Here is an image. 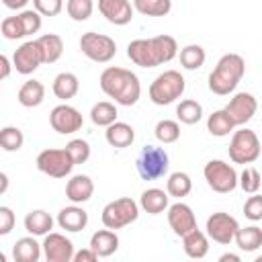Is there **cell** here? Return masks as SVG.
<instances>
[{
  "label": "cell",
  "instance_id": "1",
  "mask_svg": "<svg viewBox=\"0 0 262 262\" xmlns=\"http://www.w3.org/2000/svg\"><path fill=\"white\" fill-rule=\"evenodd\" d=\"M176 55H178V45L172 35L133 39L127 45V57L139 68H156L172 61Z\"/></svg>",
  "mask_w": 262,
  "mask_h": 262
},
{
  "label": "cell",
  "instance_id": "2",
  "mask_svg": "<svg viewBox=\"0 0 262 262\" xmlns=\"http://www.w3.org/2000/svg\"><path fill=\"white\" fill-rule=\"evenodd\" d=\"M100 88L121 106H133L141 96L139 78L131 70L119 66H111L100 74Z\"/></svg>",
  "mask_w": 262,
  "mask_h": 262
},
{
  "label": "cell",
  "instance_id": "3",
  "mask_svg": "<svg viewBox=\"0 0 262 262\" xmlns=\"http://www.w3.org/2000/svg\"><path fill=\"white\" fill-rule=\"evenodd\" d=\"M246 74V61L239 53H225L219 57L215 70L209 74V90L219 96H227L239 84Z\"/></svg>",
  "mask_w": 262,
  "mask_h": 262
},
{
  "label": "cell",
  "instance_id": "4",
  "mask_svg": "<svg viewBox=\"0 0 262 262\" xmlns=\"http://www.w3.org/2000/svg\"><path fill=\"white\" fill-rule=\"evenodd\" d=\"M184 88H186L184 76L176 70H166L160 76H156L154 82L149 84V100L158 106L172 104L184 94Z\"/></svg>",
  "mask_w": 262,
  "mask_h": 262
},
{
  "label": "cell",
  "instance_id": "5",
  "mask_svg": "<svg viewBox=\"0 0 262 262\" xmlns=\"http://www.w3.org/2000/svg\"><path fill=\"white\" fill-rule=\"evenodd\" d=\"M135 168L143 180H158V178L168 174L170 158H168L166 149H162L158 145H145L137 154Z\"/></svg>",
  "mask_w": 262,
  "mask_h": 262
},
{
  "label": "cell",
  "instance_id": "6",
  "mask_svg": "<svg viewBox=\"0 0 262 262\" xmlns=\"http://www.w3.org/2000/svg\"><path fill=\"white\" fill-rule=\"evenodd\" d=\"M139 203H135L131 196H121V199H115L111 203L104 205L102 209V225L108 227V229H121V227H127L129 223L137 221L139 217Z\"/></svg>",
  "mask_w": 262,
  "mask_h": 262
},
{
  "label": "cell",
  "instance_id": "7",
  "mask_svg": "<svg viewBox=\"0 0 262 262\" xmlns=\"http://www.w3.org/2000/svg\"><path fill=\"white\" fill-rule=\"evenodd\" d=\"M229 160L233 164H252L260 158V151H262V145H260V139L258 135L248 129V127H242L233 133L231 141H229Z\"/></svg>",
  "mask_w": 262,
  "mask_h": 262
},
{
  "label": "cell",
  "instance_id": "8",
  "mask_svg": "<svg viewBox=\"0 0 262 262\" xmlns=\"http://www.w3.org/2000/svg\"><path fill=\"white\" fill-rule=\"evenodd\" d=\"M203 176H205L209 188L219 194L231 192L239 184V176H237L235 168L223 160H209L203 168Z\"/></svg>",
  "mask_w": 262,
  "mask_h": 262
},
{
  "label": "cell",
  "instance_id": "9",
  "mask_svg": "<svg viewBox=\"0 0 262 262\" xmlns=\"http://www.w3.org/2000/svg\"><path fill=\"white\" fill-rule=\"evenodd\" d=\"M80 51L96 61V63H106L115 57L117 53V43L113 37L108 35H102V33H94V31H88L80 37Z\"/></svg>",
  "mask_w": 262,
  "mask_h": 262
},
{
  "label": "cell",
  "instance_id": "10",
  "mask_svg": "<svg viewBox=\"0 0 262 262\" xmlns=\"http://www.w3.org/2000/svg\"><path fill=\"white\" fill-rule=\"evenodd\" d=\"M35 164H37L39 172H43V174H47L51 178H66L72 172V168L76 166L74 160L70 158V154L66 151V147L63 149L47 147V149L39 151Z\"/></svg>",
  "mask_w": 262,
  "mask_h": 262
},
{
  "label": "cell",
  "instance_id": "11",
  "mask_svg": "<svg viewBox=\"0 0 262 262\" xmlns=\"http://www.w3.org/2000/svg\"><path fill=\"white\" fill-rule=\"evenodd\" d=\"M205 229H207V235H209L213 242L227 246V244H231V242L235 239V233H237V229H239V223H237V219L231 217L229 213L217 211V213L209 215Z\"/></svg>",
  "mask_w": 262,
  "mask_h": 262
},
{
  "label": "cell",
  "instance_id": "12",
  "mask_svg": "<svg viewBox=\"0 0 262 262\" xmlns=\"http://www.w3.org/2000/svg\"><path fill=\"white\" fill-rule=\"evenodd\" d=\"M49 125L53 127V131H57L61 135H70V133H76V131L82 129L84 119H82L78 108H74V106L63 102V104H57V106L51 108Z\"/></svg>",
  "mask_w": 262,
  "mask_h": 262
},
{
  "label": "cell",
  "instance_id": "13",
  "mask_svg": "<svg viewBox=\"0 0 262 262\" xmlns=\"http://www.w3.org/2000/svg\"><path fill=\"white\" fill-rule=\"evenodd\" d=\"M12 63H14V70H16L18 74H23V76L33 74L41 63H45V61H43V51H41L37 39L25 41V43L14 51Z\"/></svg>",
  "mask_w": 262,
  "mask_h": 262
},
{
  "label": "cell",
  "instance_id": "14",
  "mask_svg": "<svg viewBox=\"0 0 262 262\" xmlns=\"http://www.w3.org/2000/svg\"><path fill=\"white\" fill-rule=\"evenodd\" d=\"M43 256L47 262H70L74 260V244L63 233L49 231L43 239Z\"/></svg>",
  "mask_w": 262,
  "mask_h": 262
},
{
  "label": "cell",
  "instance_id": "15",
  "mask_svg": "<svg viewBox=\"0 0 262 262\" xmlns=\"http://www.w3.org/2000/svg\"><path fill=\"white\" fill-rule=\"evenodd\" d=\"M225 111L229 113L231 121L235 123V127L246 125L258 111V100L254 98V94L250 92H237L233 94V98L225 104Z\"/></svg>",
  "mask_w": 262,
  "mask_h": 262
},
{
  "label": "cell",
  "instance_id": "16",
  "mask_svg": "<svg viewBox=\"0 0 262 262\" xmlns=\"http://www.w3.org/2000/svg\"><path fill=\"white\" fill-rule=\"evenodd\" d=\"M168 225L178 237H182L196 227V217L186 203L178 201L168 207Z\"/></svg>",
  "mask_w": 262,
  "mask_h": 262
},
{
  "label": "cell",
  "instance_id": "17",
  "mask_svg": "<svg viewBox=\"0 0 262 262\" xmlns=\"http://www.w3.org/2000/svg\"><path fill=\"white\" fill-rule=\"evenodd\" d=\"M98 10L111 25L117 27H123L133 18V6L129 0H98Z\"/></svg>",
  "mask_w": 262,
  "mask_h": 262
},
{
  "label": "cell",
  "instance_id": "18",
  "mask_svg": "<svg viewBox=\"0 0 262 262\" xmlns=\"http://www.w3.org/2000/svg\"><path fill=\"white\" fill-rule=\"evenodd\" d=\"M92 192H94V182L86 174H74L66 184V196L76 205L90 201Z\"/></svg>",
  "mask_w": 262,
  "mask_h": 262
},
{
  "label": "cell",
  "instance_id": "19",
  "mask_svg": "<svg viewBox=\"0 0 262 262\" xmlns=\"http://www.w3.org/2000/svg\"><path fill=\"white\" fill-rule=\"evenodd\" d=\"M57 225H59L61 229H66V231H72V233L82 231V229L88 225V213H86L82 207H78V205L74 203V205H70V207H63V209L57 213Z\"/></svg>",
  "mask_w": 262,
  "mask_h": 262
},
{
  "label": "cell",
  "instance_id": "20",
  "mask_svg": "<svg viewBox=\"0 0 262 262\" xmlns=\"http://www.w3.org/2000/svg\"><path fill=\"white\" fill-rule=\"evenodd\" d=\"M90 248L98 254V258H108L119 250V235L115 229H98L90 237Z\"/></svg>",
  "mask_w": 262,
  "mask_h": 262
},
{
  "label": "cell",
  "instance_id": "21",
  "mask_svg": "<svg viewBox=\"0 0 262 262\" xmlns=\"http://www.w3.org/2000/svg\"><path fill=\"white\" fill-rule=\"evenodd\" d=\"M182 248H184V254L188 258L201 260L209 252V235L205 231H201L199 227H194L192 231H188L186 235H182Z\"/></svg>",
  "mask_w": 262,
  "mask_h": 262
},
{
  "label": "cell",
  "instance_id": "22",
  "mask_svg": "<svg viewBox=\"0 0 262 262\" xmlns=\"http://www.w3.org/2000/svg\"><path fill=\"white\" fill-rule=\"evenodd\" d=\"M104 137H106V143H108L111 147L123 149V147H129V145L135 141V131H133L131 125H127V123H123V121H115L113 125L106 127Z\"/></svg>",
  "mask_w": 262,
  "mask_h": 262
},
{
  "label": "cell",
  "instance_id": "23",
  "mask_svg": "<svg viewBox=\"0 0 262 262\" xmlns=\"http://www.w3.org/2000/svg\"><path fill=\"white\" fill-rule=\"evenodd\" d=\"M168 199H170L168 190H162V188H147V190H143L141 196H139V207H141L145 213H149V215H160V213H164V211L170 207V205H168Z\"/></svg>",
  "mask_w": 262,
  "mask_h": 262
},
{
  "label": "cell",
  "instance_id": "24",
  "mask_svg": "<svg viewBox=\"0 0 262 262\" xmlns=\"http://www.w3.org/2000/svg\"><path fill=\"white\" fill-rule=\"evenodd\" d=\"M43 254V246L35 239V235H27L16 239L12 246V258L14 262H37Z\"/></svg>",
  "mask_w": 262,
  "mask_h": 262
},
{
  "label": "cell",
  "instance_id": "25",
  "mask_svg": "<svg viewBox=\"0 0 262 262\" xmlns=\"http://www.w3.org/2000/svg\"><path fill=\"white\" fill-rule=\"evenodd\" d=\"M25 229L31 233V235H47L51 229H53V217L43 211V209H35V211H29L25 215Z\"/></svg>",
  "mask_w": 262,
  "mask_h": 262
},
{
  "label": "cell",
  "instance_id": "26",
  "mask_svg": "<svg viewBox=\"0 0 262 262\" xmlns=\"http://www.w3.org/2000/svg\"><path fill=\"white\" fill-rule=\"evenodd\" d=\"M53 94L59 98V100H70L78 94L80 90V82H78V76L72 74V72H61L53 78V86H51Z\"/></svg>",
  "mask_w": 262,
  "mask_h": 262
},
{
  "label": "cell",
  "instance_id": "27",
  "mask_svg": "<svg viewBox=\"0 0 262 262\" xmlns=\"http://www.w3.org/2000/svg\"><path fill=\"white\" fill-rule=\"evenodd\" d=\"M18 102L25 106V108H35L43 102L45 98V86L39 82V80H27L20 88H18V94H16Z\"/></svg>",
  "mask_w": 262,
  "mask_h": 262
},
{
  "label": "cell",
  "instance_id": "28",
  "mask_svg": "<svg viewBox=\"0 0 262 262\" xmlns=\"http://www.w3.org/2000/svg\"><path fill=\"white\" fill-rule=\"evenodd\" d=\"M41 51H43V61L45 63H55L61 53H63V39L55 33H45L37 39Z\"/></svg>",
  "mask_w": 262,
  "mask_h": 262
},
{
  "label": "cell",
  "instance_id": "29",
  "mask_svg": "<svg viewBox=\"0 0 262 262\" xmlns=\"http://www.w3.org/2000/svg\"><path fill=\"white\" fill-rule=\"evenodd\" d=\"M233 129H235V123L231 121V117H229V113L225 108H219V111L211 113L209 119H207V131L211 135H215V137H225Z\"/></svg>",
  "mask_w": 262,
  "mask_h": 262
},
{
  "label": "cell",
  "instance_id": "30",
  "mask_svg": "<svg viewBox=\"0 0 262 262\" xmlns=\"http://www.w3.org/2000/svg\"><path fill=\"white\" fill-rule=\"evenodd\" d=\"M239 250L244 252H256L262 246V229L258 225H248V227H239L235 233V239Z\"/></svg>",
  "mask_w": 262,
  "mask_h": 262
},
{
  "label": "cell",
  "instance_id": "31",
  "mask_svg": "<svg viewBox=\"0 0 262 262\" xmlns=\"http://www.w3.org/2000/svg\"><path fill=\"white\" fill-rule=\"evenodd\" d=\"M117 117H119L117 106H115L113 102H108V100H100V102H96V104L90 108V121H92L94 125H98V127H108V125H113V123L117 121Z\"/></svg>",
  "mask_w": 262,
  "mask_h": 262
},
{
  "label": "cell",
  "instance_id": "32",
  "mask_svg": "<svg viewBox=\"0 0 262 262\" xmlns=\"http://www.w3.org/2000/svg\"><path fill=\"white\" fill-rule=\"evenodd\" d=\"M166 190L174 199H184L192 190V180L186 172H172L166 180Z\"/></svg>",
  "mask_w": 262,
  "mask_h": 262
},
{
  "label": "cell",
  "instance_id": "33",
  "mask_svg": "<svg viewBox=\"0 0 262 262\" xmlns=\"http://www.w3.org/2000/svg\"><path fill=\"white\" fill-rule=\"evenodd\" d=\"M205 59H207V53L196 43H190L180 49V66L184 70H199V68H203Z\"/></svg>",
  "mask_w": 262,
  "mask_h": 262
},
{
  "label": "cell",
  "instance_id": "34",
  "mask_svg": "<svg viewBox=\"0 0 262 262\" xmlns=\"http://www.w3.org/2000/svg\"><path fill=\"white\" fill-rule=\"evenodd\" d=\"M133 8L143 16H166L172 10V0H133Z\"/></svg>",
  "mask_w": 262,
  "mask_h": 262
},
{
  "label": "cell",
  "instance_id": "35",
  "mask_svg": "<svg viewBox=\"0 0 262 262\" xmlns=\"http://www.w3.org/2000/svg\"><path fill=\"white\" fill-rule=\"evenodd\" d=\"M176 117L184 125H194L203 119V106H201V102H196L192 98L180 100V104L176 106Z\"/></svg>",
  "mask_w": 262,
  "mask_h": 262
},
{
  "label": "cell",
  "instance_id": "36",
  "mask_svg": "<svg viewBox=\"0 0 262 262\" xmlns=\"http://www.w3.org/2000/svg\"><path fill=\"white\" fill-rule=\"evenodd\" d=\"M156 139L162 141V143H174L180 139V125L172 119H162L156 123Z\"/></svg>",
  "mask_w": 262,
  "mask_h": 262
},
{
  "label": "cell",
  "instance_id": "37",
  "mask_svg": "<svg viewBox=\"0 0 262 262\" xmlns=\"http://www.w3.org/2000/svg\"><path fill=\"white\" fill-rule=\"evenodd\" d=\"M23 143H25V135H23V131L18 127H12V125L2 127L0 145H2L4 151H18L23 147Z\"/></svg>",
  "mask_w": 262,
  "mask_h": 262
},
{
  "label": "cell",
  "instance_id": "38",
  "mask_svg": "<svg viewBox=\"0 0 262 262\" xmlns=\"http://www.w3.org/2000/svg\"><path fill=\"white\" fill-rule=\"evenodd\" d=\"M92 10H94V2L92 0H68L66 2V12L76 23L88 20L90 14H92Z\"/></svg>",
  "mask_w": 262,
  "mask_h": 262
},
{
  "label": "cell",
  "instance_id": "39",
  "mask_svg": "<svg viewBox=\"0 0 262 262\" xmlns=\"http://www.w3.org/2000/svg\"><path fill=\"white\" fill-rule=\"evenodd\" d=\"M0 33H2V37L8 39V41L27 37V33H25V29H23V23H20L18 14H16V16H6V18L2 20V25H0Z\"/></svg>",
  "mask_w": 262,
  "mask_h": 262
},
{
  "label": "cell",
  "instance_id": "40",
  "mask_svg": "<svg viewBox=\"0 0 262 262\" xmlns=\"http://www.w3.org/2000/svg\"><path fill=\"white\" fill-rule=\"evenodd\" d=\"M260 184H262V176H260V172H258L256 168L246 166L244 172L239 174V186H242V190L248 192V194H254V192L260 190Z\"/></svg>",
  "mask_w": 262,
  "mask_h": 262
},
{
  "label": "cell",
  "instance_id": "41",
  "mask_svg": "<svg viewBox=\"0 0 262 262\" xmlns=\"http://www.w3.org/2000/svg\"><path fill=\"white\" fill-rule=\"evenodd\" d=\"M66 151L74 160V164H84L90 158V143L86 139H72L66 145Z\"/></svg>",
  "mask_w": 262,
  "mask_h": 262
},
{
  "label": "cell",
  "instance_id": "42",
  "mask_svg": "<svg viewBox=\"0 0 262 262\" xmlns=\"http://www.w3.org/2000/svg\"><path fill=\"white\" fill-rule=\"evenodd\" d=\"M41 16L43 14H39L35 8L33 10H20L18 12V18H20L23 29H25L27 35H33V33H37L41 29Z\"/></svg>",
  "mask_w": 262,
  "mask_h": 262
},
{
  "label": "cell",
  "instance_id": "43",
  "mask_svg": "<svg viewBox=\"0 0 262 262\" xmlns=\"http://www.w3.org/2000/svg\"><path fill=\"white\" fill-rule=\"evenodd\" d=\"M244 215L250 221H260L262 219V194L254 192L246 203H244Z\"/></svg>",
  "mask_w": 262,
  "mask_h": 262
},
{
  "label": "cell",
  "instance_id": "44",
  "mask_svg": "<svg viewBox=\"0 0 262 262\" xmlns=\"http://www.w3.org/2000/svg\"><path fill=\"white\" fill-rule=\"evenodd\" d=\"M33 6L43 16H57L63 10V0H33Z\"/></svg>",
  "mask_w": 262,
  "mask_h": 262
},
{
  "label": "cell",
  "instance_id": "45",
  "mask_svg": "<svg viewBox=\"0 0 262 262\" xmlns=\"http://www.w3.org/2000/svg\"><path fill=\"white\" fill-rule=\"evenodd\" d=\"M14 213H12V209L10 207H6V205H2L0 207V235H8L10 231H12V227H14Z\"/></svg>",
  "mask_w": 262,
  "mask_h": 262
},
{
  "label": "cell",
  "instance_id": "46",
  "mask_svg": "<svg viewBox=\"0 0 262 262\" xmlns=\"http://www.w3.org/2000/svg\"><path fill=\"white\" fill-rule=\"evenodd\" d=\"M94 260H98V254L90 246L74 254V262H94Z\"/></svg>",
  "mask_w": 262,
  "mask_h": 262
},
{
  "label": "cell",
  "instance_id": "47",
  "mask_svg": "<svg viewBox=\"0 0 262 262\" xmlns=\"http://www.w3.org/2000/svg\"><path fill=\"white\" fill-rule=\"evenodd\" d=\"M0 78L2 80H6L8 76H10V68H14V63H10V59L6 57V55H0Z\"/></svg>",
  "mask_w": 262,
  "mask_h": 262
},
{
  "label": "cell",
  "instance_id": "48",
  "mask_svg": "<svg viewBox=\"0 0 262 262\" xmlns=\"http://www.w3.org/2000/svg\"><path fill=\"white\" fill-rule=\"evenodd\" d=\"M27 2H29V0H2V4H4L6 8H10V10H20V8L27 6Z\"/></svg>",
  "mask_w": 262,
  "mask_h": 262
},
{
  "label": "cell",
  "instance_id": "49",
  "mask_svg": "<svg viewBox=\"0 0 262 262\" xmlns=\"http://www.w3.org/2000/svg\"><path fill=\"white\" fill-rule=\"evenodd\" d=\"M6 188H8V176L6 172H0V194H4Z\"/></svg>",
  "mask_w": 262,
  "mask_h": 262
},
{
  "label": "cell",
  "instance_id": "50",
  "mask_svg": "<svg viewBox=\"0 0 262 262\" xmlns=\"http://www.w3.org/2000/svg\"><path fill=\"white\" fill-rule=\"evenodd\" d=\"M227 260L239 262V256H237V254H221V256H219V262H227Z\"/></svg>",
  "mask_w": 262,
  "mask_h": 262
},
{
  "label": "cell",
  "instance_id": "51",
  "mask_svg": "<svg viewBox=\"0 0 262 262\" xmlns=\"http://www.w3.org/2000/svg\"><path fill=\"white\" fill-rule=\"evenodd\" d=\"M256 262H262V256H258V258H256Z\"/></svg>",
  "mask_w": 262,
  "mask_h": 262
}]
</instances>
